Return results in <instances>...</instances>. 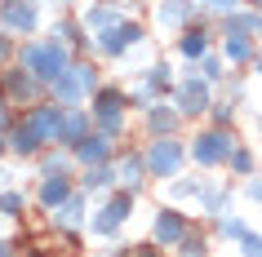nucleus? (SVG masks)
I'll return each mask as SVG.
<instances>
[{"instance_id":"1","label":"nucleus","mask_w":262,"mask_h":257,"mask_svg":"<svg viewBox=\"0 0 262 257\" xmlns=\"http://www.w3.org/2000/svg\"><path fill=\"white\" fill-rule=\"evenodd\" d=\"M23 62H27V71H36L40 80H62V76H67V49L58 40L27 44V49H23Z\"/></svg>"},{"instance_id":"2","label":"nucleus","mask_w":262,"mask_h":257,"mask_svg":"<svg viewBox=\"0 0 262 257\" xmlns=\"http://www.w3.org/2000/svg\"><path fill=\"white\" fill-rule=\"evenodd\" d=\"M231 151H235V142H231V133L227 129H213V133H200L195 137V160L200 164H222V160H231Z\"/></svg>"},{"instance_id":"3","label":"nucleus","mask_w":262,"mask_h":257,"mask_svg":"<svg viewBox=\"0 0 262 257\" xmlns=\"http://www.w3.org/2000/svg\"><path fill=\"white\" fill-rule=\"evenodd\" d=\"M178 164H182V147H178V142H169V137H160V142L151 147V155H147V169H151L156 177H160V173L173 177V173H178Z\"/></svg>"},{"instance_id":"4","label":"nucleus","mask_w":262,"mask_h":257,"mask_svg":"<svg viewBox=\"0 0 262 257\" xmlns=\"http://www.w3.org/2000/svg\"><path fill=\"white\" fill-rule=\"evenodd\" d=\"M89 89H94V71H89V67H71V76L54 80V94L62 98V102H76V98L89 94Z\"/></svg>"},{"instance_id":"5","label":"nucleus","mask_w":262,"mask_h":257,"mask_svg":"<svg viewBox=\"0 0 262 257\" xmlns=\"http://www.w3.org/2000/svg\"><path fill=\"white\" fill-rule=\"evenodd\" d=\"M5 27L31 31L36 27V5H31V0H5Z\"/></svg>"},{"instance_id":"6","label":"nucleus","mask_w":262,"mask_h":257,"mask_svg":"<svg viewBox=\"0 0 262 257\" xmlns=\"http://www.w3.org/2000/svg\"><path fill=\"white\" fill-rule=\"evenodd\" d=\"M124 217H129V195H116V200L102 208V217H94V230H98V235H111Z\"/></svg>"},{"instance_id":"7","label":"nucleus","mask_w":262,"mask_h":257,"mask_svg":"<svg viewBox=\"0 0 262 257\" xmlns=\"http://www.w3.org/2000/svg\"><path fill=\"white\" fill-rule=\"evenodd\" d=\"M178 102H182V111L187 115H195V111H209V89H205V80L195 84V80H187L178 89Z\"/></svg>"},{"instance_id":"8","label":"nucleus","mask_w":262,"mask_h":257,"mask_svg":"<svg viewBox=\"0 0 262 257\" xmlns=\"http://www.w3.org/2000/svg\"><path fill=\"white\" fill-rule=\"evenodd\" d=\"M182 230H187V222H182L178 213H160V217H156V240H160V244H178Z\"/></svg>"},{"instance_id":"9","label":"nucleus","mask_w":262,"mask_h":257,"mask_svg":"<svg viewBox=\"0 0 262 257\" xmlns=\"http://www.w3.org/2000/svg\"><path fill=\"white\" fill-rule=\"evenodd\" d=\"M138 36H142L138 27H116V31L102 36V49H107V54H120L124 44H138Z\"/></svg>"},{"instance_id":"10","label":"nucleus","mask_w":262,"mask_h":257,"mask_svg":"<svg viewBox=\"0 0 262 257\" xmlns=\"http://www.w3.org/2000/svg\"><path fill=\"white\" fill-rule=\"evenodd\" d=\"M222 49H227V58H231V62H253V58H258V49L249 44V36H227V44H222Z\"/></svg>"},{"instance_id":"11","label":"nucleus","mask_w":262,"mask_h":257,"mask_svg":"<svg viewBox=\"0 0 262 257\" xmlns=\"http://www.w3.org/2000/svg\"><path fill=\"white\" fill-rule=\"evenodd\" d=\"M107 151H111L107 137H84V142H80V160L84 164H98V160H107Z\"/></svg>"},{"instance_id":"12","label":"nucleus","mask_w":262,"mask_h":257,"mask_svg":"<svg viewBox=\"0 0 262 257\" xmlns=\"http://www.w3.org/2000/svg\"><path fill=\"white\" fill-rule=\"evenodd\" d=\"M258 22L262 18H253V14H231V27H227V36H258Z\"/></svg>"},{"instance_id":"13","label":"nucleus","mask_w":262,"mask_h":257,"mask_svg":"<svg viewBox=\"0 0 262 257\" xmlns=\"http://www.w3.org/2000/svg\"><path fill=\"white\" fill-rule=\"evenodd\" d=\"M187 9H191V0H169V5H160V22H182Z\"/></svg>"},{"instance_id":"14","label":"nucleus","mask_w":262,"mask_h":257,"mask_svg":"<svg viewBox=\"0 0 262 257\" xmlns=\"http://www.w3.org/2000/svg\"><path fill=\"white\" fill-rule=\"evenodd\" d=\"M62 195H67V182H62V177H49V182H45V191H40V200L49 204V208H54V204H62Z\"/></svg>"},{"instance_id":"15","label":"nucleus","mask_w":262,"mask_h":257,"mask_svg":"<svg viewBox=\"0 0 262 257\" xmlns=\"http://www.w3.org/2000/svg\"><path fill=\"white\" fill-rule=\"evenodd\" d=\"M231 169H235V173H245V177H253V151L235 147L231 151Z\"/></svg>"},{"instance_id":"16","label":"nucleus","mask_w":262,"mask_h":257,"mask_svg":"<svg viewBox=\"0 0 262 257\" xmlns=\"http://www.w3.org/2000/svg\"><path fill=\"white\" fill-rule=\"evenodd\" d=\"M205 49H209V44H205V31H191V36L182 40V54H187V58H205Z\"/></svg>"},{"instance_id":"17","label":"nucleus","mask_w":262,"mask_h":257,"mask_svg":"<svg viewBox=\"0 0 262 257\" xmlns=\"http://www.w3.org/2000/svg\"><path fill=\"white\" fill-rule=\"evenodd\" d=\"M120 182H124V186H138V182H142V164L138 160H124L120 164Z\"/></svg>"},{"instance_id":"18","label":"nucleus","mask_w":262,"mask_h":257,"mask_svg":"<svg viewBox=\"0 0 262 257\" xmlns=\"http://www.w3.org/2000/svg\"><path fill=\"white\" fill-rule=\"evenodd\" d=\"M58 222H62V226H76V222H80V200L62 204V208H58Z\"/></svg>"},{"instance_id":"19","label":"nucleus","mask_w":262,"mask_h":257,"mask_svg":"<svg viewBox=\"0 0 262 257\" xmlns=\"http://www.w3.org/2000/svg\"><path fill=\"white\" fill-rule=\"evenodd\" d=\"M80 129H84V115H80V111L62 115V137H80Z\"/></svg>"},{"instance_id":"20","label":"nucleus","mask_w":262,"mask_h":257,"mask_svg":"<svg viewBox=\"0 0 262 257\" xmlns=\"http://www.w3.org/2000/svg\"><path fill=\"white\" fill-rule=\"evenodd\" d=\"M84 186H89V191H102V186H111V169H89Z\"/></svg>"},{"instance_id":"21","label":"nucleus","mask_w":262,"mask_h":257,"mask_svg":"<svg viewBox=\"0 0 262 257\" xmlns=\"http://www.w3.org/2000/svg\"><path fill=\"white\" fill-rule=\"evenodd\" d=\"M222 235H235V240H245V235H249V226L240 222V217H222Z\"/></svg>"},{"instance_id":"22","label":"nucleus","mask_w":262,"mask_h":257,"mask_svg":"<svg viewBox=\"0 0 262 257\" xmlns=\"http://www.w3.org/2000/svg\"><path fill=\"white\" fill-rule=\"evenodd\" d=\"M240 244H245V257H262V235H253V230H249Z\"/></svg>"},{"instance_id":"23","label":"nucleus","mask_w":262,"mask_h":257,"mask_svg":"<svg viewBox=\"0 0 262 257\" xmlns=\"http://www.w3.org/2000/svg\"><path fill=\"white\" fill-rule=\"evenodd\" d=\"M0 208H5V213H18V208H23V195H18V191H5V195H0Z\"/></svg>"},{"instance_id":"24","label":"nucleus","mask_w":262,"mask_h":257,"mask_svg":"<svg viewBox=\"0 0 262 257\" xmlns=\"http://www.w3.org/2000/svg\"><path fill=\"white\" fill-rule=\"evenodd\" d=\"M151 129H173V115H169V111H151Z\"/></svg>"},{"instance_id":"25","label":"nucleus","mask_w":262,"mask_h":257,"mask_svg":"<svg viewBox=\"0 0 262 257\" xmlns=\"http://www.w3.org/2000/svg\"><path fill=\"white\" fill-rule=\"evenodd\" d=\"M245 195L253 204H262V177H249V182H245Z\"/></svg>"},{"instance_id":"26","label":"nucleus","mask_w":262,"mask_h":257,"mask_svg":"<svg viewBox=\"0 0 262 257\" xmlns=\"http://www.w3.org/2000/svg\"><path fill=\"white\" fill-rule=\"evenodd\" d=\"M209 9H218V14H235L240 9V0H205Z\"/></svg>"},{"instance_id":"27","label":"nucleus","mask_w":262,"mask_h":257,"mask_svg":"<svg viewBox=\"0 0 262 257\" xmlns=\"http://www.w3.org/2000/svg\"><path fill=\"white\" fill-rule=\"evenodd\" d=\"M218 76H222V62L218 58H205V80H218Z\"/></svg>"},{"instance_id":"28","label":"nucleus","mask_w":262,"mask_h":257,"mask_svg":"<svg viewBox=\"0 0 262 257\" xmlns=\"http://www.w3.org/2000/svg\"><path fill=\"white\" fill-rule=\"evenodd\" d=\"M187 257H205V244H195V240H187Z\"/></svg>"},{"instance_id":"29","label":"nucleus","mask_w":262,"mask_h":257,"mask_svg":"<svg viewBox=\"0 0 262 257\" xmlns=\"http://www.w3.org/2000/svg\"><path fill=\"white\" fill-rule=\"evenodd\" d=\"M253 71H258V76H262V54H258V58H253Z\"/></svg>"},{"instance_id":"30","label":"nucleus","mask_w":262,"mask_h":257,"mask_svg":"<svg viewBox=\"0 0 262 257\" xmlns=\"http://www.w3.org/2000/svg\"><path fill=\"white\" fill-rule=\"evenodd\" d=\"M5 54H9V40H0V58H5Z\"/></svg>"},{"instance_id":"31","label":"nucleus","mask_w":262,"mask_h":257,"mask_svg":"<svg viewBox=\"0 0 262 257\" xmlns=\"http://www.w3.org/2000/svg\"><path fill=\"white\" fill-rule=\"evenodd\" d=\"M253 9H262V0H253Z\"/></svg>"},{"instance_id":"32","label":"nucleus","mask_w":262,"mask_h":257,"mask_svg":"<svg viewBox=\"0 0 262 257\" xmlns=\"http://www.w3.org/2000/svg\"><path fill=\"white\" fill-rule=\"evenodd\" d=\"M258 40H262V22H258Z\"/></svg>"},{"instance_id":"33","label":"nucleus","mask_w":262,"mask_h":257,"mask_svg":"<svg viewBox=\"0 0 262 257\" xmlns=\"http://www.w3.org/2000/svg\"><path fill=\"white\" fill-rule=\"evenodd\" d=\"M258 129H262V115H258Z\"/></svg>"},{"instance_id":"34","label":"nucleus","mask_w":262,"mask_h":257,"mask_svg":"<svg viewBox=\"0 0 262 257\" xmlns=\"http://www.w3.org/2000/svg\"><path fill=\"white\" fill-rule=\"evenodd\" d=\"M0 177H5V173H0Z\"/></svg>"}]
</instances>
